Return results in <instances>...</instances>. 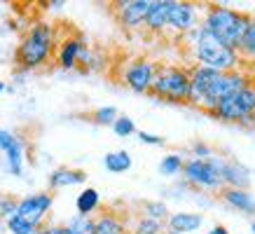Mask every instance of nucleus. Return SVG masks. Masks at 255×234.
Returning <instances> with one entry per match:
<instances>
[{"instance_id":"obj_14","label":"nucleus","mask_w":255,"mask_h":234,"mask_svg":"<svg viewBox=\"0 0 255 234\" xmlns=\"http://www.w3.org/2000/svg\"><path fill=\"white\" fill-rule=\"evenodd\" d=\"M223 202L230 204L232 209L241 211V213H248L253 216L255 213V197L248 192V190H241V187H223Z\"/></svg>"},{"instance_id":"obj_11","label":"nucleus","mask_w":255,"mask_h":234,"mask_svg":"<svg viewBox=\"0 0 255 234\" xmlns=\"http://www.w3.org/2000/svg\"><path fill=\"white\" fill-rule=\"evenodd\" d=\"M218 70H211L206 68V66H197L194 70H190V78H192V89H190V103H194V106H199L204 103V99H206V94H209L211 85L218 80Z\"/></svg>"},{"instance_id":"obj_28","label":"nucleus","mask_w":255,"mask_h":234,"mask_svg":"<svg viewBox=\"0 0 255 234\" xmlns=\"http://www.w3.org/2000/svg\"><path fill=\"white\" fill-rule=\"evenodd\" d=\"M113 129H115L117 136H131L136 131V124H133V119H129V117H117Z\"/></svg>"},{"instance_id":"obj_20","label":"nucleus","mask_w":255,"mask_h":234,"mask_svg":"<svg viewBox=\"0 0 255 234\" xmlns=\"http://www.w3.org/2000/svg\"><path fill=\"white\" fill-rule=\"evenodd\" d=\"M82 52H85V45L80 40H68L61 49V66L63 68H73L78 63V59L82 56Z\"/></svg>"},{"instance_id":"obj_27","label":"nucleus","mask_w":255,"mask_h":234,"mask_svg":"<svg viewBox=\"0 0 255 234\" xmlns=\"http://www.w3.org/2000/svg\"><path fill=\"white\" fill-rule=\"evenodd\" d=\"M162 232V220H155V218H143L136 225V234H159Z\"/></svg>"},{"instance_id":"obj_37","label":"nucleus","mask_w":255,"mask_h":234,"mask_svg":"<svg viewBox=\"0 0 255 234\" xmlns=\"http://www.w3.org/2000/svg\"><path fill=\"white\" fill-rule=\"evenodd\" d=\"M0 92H2V82H0Z\"/></svg>"},{"instance_id":"obj_35","label":"nucleus","mask_w":255,"mask_h":234,"mask_svg":"<svg viewBox=\"0 0 255 234\" xmlns=\"http://www.w3.org/2000/svg\"><path fill=\"white\" fill-rule=\"evenodd\" d=\"M209 234H230V232H227V227L216 225V227H211V232H209Z\"/></svg>"},{"instance_id":"obj_36","label":"nucleus","mask_w":255,"mask_h":234,"mask_svg":"<svg viewBox=\"0 0 255 234\" xmlns=\"http://www.w3.org/2000/svg\"><path fill=\"white\" fill-rule=\"evenodd\" d=\"M251 230H253V234H255V223H253V225H251Z\"/></svg>"},{"instance_id":"obj_6","label":"nucleus","mask_w":255,"mask_h":234,"mask_svg":"<svg viewBox=\"0 0 255 234\" xmlns=\"http://www.w3.org/2000/svg\"><path fill=\"white\" fill-rule=\"evenodd\" d=\"M248 85V78L239 70H232V73H220L218 80L211 85L209 94H206V99L201 103V108L206 110V113H213V110L225 101V99H230L234 96L237 92H241L244 87Z\"/></svg>"},{"instance_id":"obj_17","label":"nucleus","mask_w":255,"mask_h":234,"mask_svg":"<svg viewBox=\"0 0 255 234\" xmlns=\"http://www.w3.org/2000/svg\"><path fill=\"white\" fill-rule=\"evenodd\" d=\"M204 223L199 213H173L169 218V227L171 232L176 234H183V232H197Z\"/></svg>"},{"instance_id":"obj_32","label":"nucleus","mask_w":255,"mask_h":234,"mask_svg":"<svg viewBox=\"0 0 255 234\" xmlns=\"http://www.w3.org/2000/svg\"><path fill=\"white\" fill-rule=\"evenodd\" d=\"M194 157H197V159H211V148L209 145H204V143H197V145H194Z\"/></svg>"},{"instance_id":"obj_21","label":"nucleus","mask_w":255,"mask_h":234,"mask_svg":"<svg viewBox=\"0 0 255 234\" xmlns=\"http://www.w3.org/2000/svg\"><path fill=\"white\" fill-rule=\"evenodd\" d=\"M75 206H78V213H80V216H89L92 211L99 209V192H96L94 187L85 190L82 195H78V202H75Z\"/></svg>"},{"instance_id":"obj_38","label":"nucleus","mask_w":255,"mask_h":234,"mask_svg":"<svg viewBox=\"0 0 255 234\" xmlns=\"http://www.w3.org/2000/svg\"><path fill=\"white\" fill-rule=\"evenodd\" d=\"M169 234H176V232H169Z\"/></svg>"},{"instance_id":"obj_18","label":"nucleus","mask_w":255,"mask_h":234,"mask_svg":"<svg viewBox=\"0 0 255 234\" xmlns=\"http://www.w3.org/2000/svg\"><path fill=\"white\" fill-rule=\"evenodd\" d=\"M87 176L82 171H73V169H59V171L52 173V178H49V183H52V187H66V185H78V183H82Z\"/></svg>"},{"instance_id":"obj_8","label":"nucleus","mask_w":255,"mask_h":234,"mask_svg":"<svg viewBox=\"0 0 255 234\" xmlns=\"http://www.w3.org/2000/svg\"><path fill=\"white\" fill-rule=\"evenodd\" d=\"M155 78H157V66L150 61H136L127 68V73H124V82L138 94L152 92Z\"/></svg>"},{"instance_id":"obj_29","label":"nucleus","mask_w":255,"mask_h":234,"mask_svg":"<svg viewBox=\"0 0 255 234\" xmlns=\"http://www.w3.org/2000/svg\"><path fill=\"white\" fill-rule=\"evenodd\" d=\"M94 119L99 124H115L117 122V110L115 108H101L94 113Z\"/></svg>"},{"instance_id":"obj_33","label":"nucleus","mask_w":255,"mask_h":234,"mask_svg":"<svg viewBox=\"0 0 255 234\" xmlns=\"http://www.w3.org/2000/svg\"><path fill=\"white\" fill-rule=\"evenodd\" d=\"M138 136L143 143H150V145H162L164 143L162 136H152V133H147V131H138Z\"/></svg>"},{"instance_id":"obj_10","label":"nucleus","mask_w":255,"mask_h":234,"mask_svg":"<svg viewBox=\"0 0 255 234\" xmlns=\"http://www.w3.org/2000/svg\"><path fill=\"white\" fill-rule=\"evenodd\" d=\"M169 28L180 31V33L194 31V28H197V5H192V2H176V0H171Z\"/></svg>"},{"instance_id":"obj_12","label":"nucleus","mask_w":255,"mask_h":234,"mask_svg":"<svg viewBox=\"0 0 255 234\" xmlns=\"http://www.w3.org/2000/svg\"><path fill=\"white\" fill-rule=\"evenodd\" d=\"M213 164H216L218 173H220V178H223L225 187H241V190H246L248 185V171L237 162H223V159H216V157H211Z\"/></svg>"},{"instance_id":"obj_13","label":"nucleus","mask_w":255,"mask_h":234,"mask_svg":"<svg viewBox=\"0 0 255 234\" xmlns=\"http://www.w3.org/2000/svg\"><path fill=\"white\" fill-rule=\"evenodd\" d=\"M147 9H150V0H131V2H122L120 5V21L127 28H136L140 23H145Z\"/></svg>"},{"instance_id":"obj_34","label":"nucleus","mask_w":255,"mask_h":234,"mask_svg":"<svg viewBox=\"0 0 255 234\" xmlns=\"http://www.w3.org/2000/svg\"><path fill=\"white\" fill-rule=\"evenodd\" d=\"M38 234H66V230L63 227H42Z\"/></svg>"},{"instance_id":"obj_26","label":"nucleus","mask_w":255,"mask_h":234,"mask_svg":"<svg viewBox=\"0 0 255 234\" xmlns=\"http://www.w3.org/2000/svg\"><path fill=\"white\" fill-rule=\"evenodd\" d=\"M122 232H124L122 223L113 218V216H106V218H101L96 223V234H122Z\"/></svg>"},{"instance_id":"obj_3","label":"nucleus","mask_w":255,"mask_h":234,"mask_svg":"<svg viewBox=\"0 0 255 234\" xmlns=\"http://www.w3.org/2000/svg\"><path fill=\"white\" fill-rule=\"evenodd\" d=\"M190 89H192L190 70L178 66H164L157 70L152 92L159 99H166L171 103H190Z\"/></svg>"},{"instance_id":"obj_7","label":"nucleus","mask_w":255,"mask_h":234,"mask_svg":"<svg viewBox=\"0 0 255 234\" xmlns=\"http://www.w3.org/2000/svg\"><path fill=\"white\" fill-rule=\"evenodd\" d=\"M183 173H185V180L192 183V185L201 187V190H223L225 183L218 173L213 159H190L183 166Z\"/></svg>"},{"instance_id":"obj_9","label":"nucleus","mask_w":255,"mask_h":234,"mask_svg":"<svg viewBox=\"0 0 255 234\" xmlns=\"http://www.w3.org/2000/svg\"><path fill=\"white\" fill-rule=\"evenodd\" d=\"M52 206V195H45V192H40V195H31L21 199L19 206H16V216L23 218L26 223H33V225H40V220L45 218V213L49 211Z\"/></svg>"},{"instance_id":"obj_4","label":"nucleus","mask_w":255,"mask_h":234,"mask_svg":"<svg viewBox=\"0 0 255 234\" xmlns=\"http://www.w3.org/2000/svg\"><path fill=\"white\" fill-rule=\"evenodd\" d=\"M52 45H54L52 28L45 26V23H38V26H33V31L21 42L19 52H16V61L21 63L23 68H35V66L47 61V56L52 52Z\"/></svg>"},{"instance_id":"obj_15","label":"nucleus","mask_w":255,"mask_h":234,"mask_svg":"<svg viewBox=\"0 0 255 234\" xmlns=\"http://www.w3.org/2000/svg\"><path fill=\"white\" fill-rule=\"evenodd\" d=\"M0 150H5V155H7L9 171L14 176H21V143L19 138L5 129H0Z\"/></svg>"},{"instance_id":"obj_22","label":"nucleus","mask_w":255,"mask_h":234,"mask_svg":"<svg viewBox=\"0 0 255 234\" xmlns=\"http://www.w3.org/2000/svg\"><path fill=\"white\" fill-rule=\"evenodd\" d=\"M63 230H66V234H96V223L92 218H87V216H78Z\"/></svg>"},{"instance_id":"obj_5","label":"nucleus","mask_w":255,"mask_h":234,"mask_svg":"<svg viewBox=\"0 0 255 234\" xmlns=\"http://www.w3.org/2000/svg\"><path fill=\"white\" fill-rule=\"evenodd\" d=\"M213 117L223 122H237V124H253L255 122V87L246 85L241 92L225 99L213 113Z\"/></svg>"},{"instance_id":"obj_24","label":"nucleus","mask_w":255,"mask_h":234,"mask_svg":"<svg viewBox=\"0 0 255 234\" xmlns=\"http://www.w3.org/2000/svg\"><path fill=\"white\" fill-rule=\"evenodd\" d=\"M183 166H185V162L180 155H166L159 164V171H162V176H176L183 171Z\"/></svg>"},{"instance_id":"obj_16","label":"nucleus","mask_w":255,"mask_h":234,"mask_svg":"<svg viewBox=\"0 0 255 234\" xmlns=\"http://www.w3.org/2000/svg\"><path fill=\"white\" fill-rule=\"evenodd\" d=\"M169 7H171V0H155V2H150V9H147V16H145V26L150 31L169 28Z\"/></svg>"},{"instance_id":"obj_2","label":"nucleus","mask_w":255,"mask_h":234,"mask_svg":"<svg viewBox=\"0 0 255 234\" xmlns=\"http://www.w3.org/2000/svg\"><path fill=\"white\" fill-rule=\"evenodd\" d=\"M194 54H197L199 66H206L218 73H232L239 66V52L220 42L204 26L194 28Z\"/></svg>"},{"instance_id":"obj_1","label":"nucleus","mask_w":255,"mask_h":234,"mask_svg":"<svg viewBox=\"0 0 255 234\" xmlns=\"http://www.w3.org/2000/svg\"><path fill=\"white\" fill-rule=\"evenodd\" d=\"M251 26V16L246 12L232 7H223V5H211L206 9V19H204V28L213 33L220 42L232 47L239 52L241 38L246 35V28Z\"/></svg>"},{"instance_id":"obj_19","label":"nucleus","mask_w":255,"mask_h":234,"mask_svg":"<svg viewBox=\"0 0 255 234\" xmlns=\"http://www.w3.org/2000/svg\"><path fill=\"white\" fill-rule=\"evenodd\" d=\"M103 164H106V169H108V171L124 173V171H129V169H131V157H129V152L120 150V152H110V155H106Z\"/></svg>"},{"instance_id":"obj_30","label":"nucleus","mask_w":255,"mask_h":234,"mask_svg":"<svg viewBox=\"0 0 255 234\" xmlns=\"http://www.w3.org/2000/svg\"><path fill=\"white\" fill-rule=\"evenodd\" d=\"M145 211H147V213H145L147 218H155V220H162V218H166V213H169L164 204H147V206H145Z\"/></svg>"},{"instance_id":"obj_31","label":"nucleus","mask_w":255,"mask_h":234,"mask_svg":"<svg viewBox=\"0 0 255 234\" xmlns=\"http://www.w3.org/2000/svg\"><path fill=\"white\" fill-rule=\"evenodd\" d=\"M16 206H19V204H16L14 199H0V218H5V216L12 218L16 213Z\"/></svg>"},{"instance_id":"obj_23","label":"nucleus","mask_w":255,"mask_h":234,"mask_svg":"<svg viewBox=\"0 0 255 234\" xmlns=\"http://www.w3.org/2000/svg\"><path fill=\"white\" fill-rule=\"evenodd\" d=\"M239 52H241V56L255 59V19H251V26L246 28V35L241 38Z\"/></svg>"},{"instance_id":"obj_25","label":"nucleus","mask_w":255,"mask_h":234,"mask_svg":"<svg viewBox=\"0 0 255 234\" xmlns=\"http://www.w3.org/2000/svg\"><path fill=\"white\" fill-rule=\"evenodd\" d=\"M7 227L12 234H38V225H33V223H26L23 218H19V216H12V218H7Z\"/></svg>"}]
</instances>
